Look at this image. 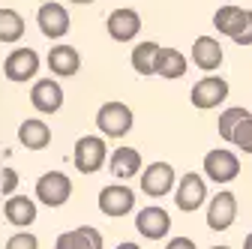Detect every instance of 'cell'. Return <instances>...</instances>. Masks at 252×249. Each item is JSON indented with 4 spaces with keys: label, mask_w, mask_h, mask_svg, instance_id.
I'll return each instance as SVG.
<instances>
[{
    "label": "cell",
    "mask_w": 252,
    "mask_h": 249,
    "mask_svg": "<svg viewBox=\"0 0 252 249\" xmlns=\"http://www.w3.org/2000/svg\"><path fill=\"white\" fill-rule=\"evenodd\" d=\"M222 45H219L213 36H198L195 45H192V60H195V66L204 69V72H213L222 66Z\"/></svg>",
    "instance_id": "cell-16"
},
{
    "label": "cell",
    "mask_w": 252,
    "mask_h": 249,
    "mask_svg": "<svg viewBox=\"0 0 252 249\" xmlns=\"http://www.w3.org/2000/svg\"><path fill=\"white\" fill-rule=\"evenodd\" d=\"M69 3H75V6H87V3H93V0H69Z\"/></svg>",
    "instance_id": "cell-31"
},
{
    "label": "cell",
    "mask_w": 252,
    "mask_h": 249,
    "mask_svg": "<svg viewBox=\"0 0 252 249\" xmlns=\"http://www.w3.org/2000/svg\"><path fill=\"white\" fill-rule=\"evenodd\" d=\"M234 3H237V0H234Z\"/></svg>",
    "instance_id": "cell-33"
},
{
    "label": "cell",
    "mask_w": 252,
    "mask_h": 249,
    "mask_svg": "<svg viewBox=\"0 0 252 249\" xmlns=\"http://www.w3.org/2000/svg\"><path fill=\"white\" fill-rule=\"evenodd\" d=\"M96 126L108 138H123L132 129V108L123 102H105L96 111Z\"/></svg>",
    "instance_id": "cell-1"
},
{
    "label": "cell",
    "mask_w": 252,
    "mask_h": 249,
    "mask_svg": "<svg viewBox=\"0 0 252 249\" xmlns=\"http://www.w3.org/2000/svg\"><path fill=\"white\" fill-rule=\"evenodd\" d=\"M135 228L141 237L147 240H162L171 228V216L162 210V207H144L138 216H135Z\"/></svg>",
    "instance_id": "cell-12"
},
{
    "label": "cell",
    "mask_w": 252,
    "mask_h": 249,
    "mask_svg": "<svg viewBox=\"0 0 252 249\" xmlns=\"http://www.w3.org/2000/svg\"><path fill=\"white\" fill-rule=\"evenodd\" d=\"M204 174H207L213 183H231V180L240 174V159H237V153H231V150H225V147L207 150V156H204Z\"/></svg>",
    "instance_id": "cell-5"
},
{
    "label": "cell",
    "mask_w": 252,
    "mask_h": 249,
    "mask_svg": "<svg viewBox=\"0 0 252 249\" xmlns=\"http://www.w3.org/2000/svg\"><path fill=\"white\" fill-rule=\"evenodd\" d=\"M189 99H192L195 108L210 111V108H216L219 102L228 99V81L219 78V75H204L198 84H192V90H189Z\"/></svg>",
    "instance_id": "cell-3"
},
{
    "label": "cell",
    "mask_w": 252,
    "mask_h": 249,
    "mask_svg": "<svg viewBox=\"0 0 252 249\" xmlns=\"http://www.w3.org/2000/svg\"><path fill=\"white\" fill-rule=\"evenodd\" d=\"M156 75L162 78H183L186 75V57L177 51V48H162L159 45V54H156Z\"/></svg>",
    "instance_id": "cell-22"
},
{
    "label": "cell",
    "mask_w": 252,
    "mask_h": 249,
    "mask_svg": "<svg viewBox=\"0 0 252 249\" xmlns=\"http://www.w3.org/2000/svg\"><path fill=\"white\" fill-rule=\"evenodd\" d=\"M30 105H33L39 114H54L63 108V90L57 81L51 78H42L33 84V90H30Z\"/></svg>",
    "instance_id": "cell-13"
},
{
    "label": "cell",
    "mask_w": 252,
    "mask_h": 249,
    "mask_svg": "<svg viewBox=\"0 0 252 249\" xmlns=\"http://www.w3.org/2000/svg\"><path fill=\"white\" fill-rule=\"evenodd\" d=\"M18 141H21V147H27V150H45L48 141H51L48 123L39 120V117H27L21 126H18Z\"/></svg>",
    "instance_id": "cell-17"
},
{
    "label": "cell",
    "mask_w": 252,
    "mask_h": 249,
    "mask_svg": "<svg viewBox=\"0 0 252 249\" xmlns=\"http://www.w3.org/2000/svg\"><path fill=\"white\" fill-rule=\"evenodd\" d=\"M141 171V153L135 147H117L111 153V174L114 177H135Z\"/></svg>",
    "instance_id": "cell-21"
},
{
    "label": "cell",
    "mask_w": 252,
    "mask_h": 249,
    "mask_svg": "<svg viewBox=\"0 0 252 249\" xmlns=\"http://www.w3.org/2000/svg\"><path fill=\"white\" fill-rule=\"evenodd\" d=\"M3 213H6V222H12V225H18V228H27L30 222L36 219V204L30 201L27 195H6V207H3Z\"/></svg>",
    "instance_id": "cell-19"
},
{
    "label": "cell",
    "mask_w": 252,
    "mask_h": 249,
    "mask_svg": "<svg viewBox=\"0 0 252 249\" xmlns=\"http://www.w3.org/2000/svg\"><path fill=\"white\" fill-rule=\"evenodd\" d=\"M36 72H39V54H36L33 48H15V51H9L6 60H3V75H6L9 81H15V84L30 81Z\"/></svg>",
    "instance_id": "cell-8"
},
{
    "label": "cell",
    "mask_w": 252,
    "mask_h": 249,
    "mask_svg": "<svg viewBox=\"0 0 252 249\" xmlns=\"http://www.w3.org/2000/svg\"><path fill=\"white\" fill-rule=\"evenodd\" d=\"M36 21H39L42 36H48V39H60L69 33V12L63 3H42Z\"/></svg>",
    "instance_id": "cell-11"
},
{
    "label": "cell",
    "mask_w": 252,
    "mask_h": 249,
    "mask_svg": "<svg viewBox=\"0 0 252 249\" xmlns=\"http://www.w3.org/2000/svg\"><path fill=\"white\" fill-rule=\"evenodd\" d=\"M231 144H234V147H240L243 153H252V114H246V117L237 123Z\"/></svg>",
    "instance_id": "cell-26"
},
{
    "label": "cell",
    "mask_w": 252,
    "mask_h": 249,
    "mask_svg": "<svg viewBox=\"0 0 252 249\" xmlns=\"http://www.w3.org/2000/svg\"><path fill=\"white\" fill-rule=\"evenodd\" d=\"M15 189H18V171L9 168V165H3V168H0V198L12 195Z\"/></svg>",
    "instance_id": "cell-27"
},
{
    "label": "cell",
    "mask_w": 252,
    "mask_h": 249,
    "mask_svg": "<svg viewBox=\"0 0 252 249\" xmlns=\"http://www.w3.org/2000/svg\"><path fill=\"white\" fill-rule=\"evenodd\" d=\"M36 246H39V240L33 234H24V231L6 240V249H36Z\"/></svg>",
    "instance_id": "cell-28"
},
{
    "label": "cell",
    "mask_w": 252,
    "mask_h": 249,
    "mask_svg": "<svg viewBox=\"0 0 252 249\" xmlns=\"http://www.w3.org/2000/svg\"><path fill=\"white\" fill-rule=\"evenodd\" d=\"M168 249H195V243L186 237H174V240H168Z\"/></svg>",
    "instance_id": "cell-30"
},
{
    "label": "cell",
    "mask_w": 252,
    "mask_h": 249,
    "mask_svg": "<svg viewBox=\"0 0 252 249\" xmlns=\"http://www.w3.org/2000/svg\"><path fill=\"white\" fill-rule=\"evenodd\" d=\"M237 45H252V9H246V21L240 24V30L231 36Z\"/></svg>",
    "instance_id": "cell-29"
},
{
    "label": "cell",
    "mask_w": 252,
    "mask_h": 249,
    "mask_svg": "<svg viewBox=\"0 0 252 249\" xmlns=\"http://www.w3.org/2000/svg\"><path fill=\"white\" fill-rule=\"evenodd\" d=\"M24 36V18L15 9H0V42L15 45Z\"/></svg>",
    "instance_id": "cell-23"
},
{
    "label": "cell",
    "mask_w": 252,
    "mask_h": 249,
    "mask_svg": "<svg viewBox=\"0 0 252 249\" xmlns=\"http://www.w3.org/2000/svg\"><path fill=\"white\" fill-rule=\"evenodd\" d=\"M246 114H249L246 108H225L222 114H219V123H216V126H219V135H222L225 141H231V138H234V129H237V123H240Z\"/></svg>",
    "instance_id": "cell-25"
},
{
    "label": "cell",
    "mask_w": 252,
    "mask_h": 249,
    "mask_svg": "<svg viewBox=\"0 0 252 249\" xmlns=\"http://www.w3.org/2000/svg\"><path fill=\"white\" fill-rule=\"evenodd\" d=\"M54 246H57V249H102L105 240H102V234H99L96 228L81 225V228H75V231L60 234Z\"/></svg>",
    "instance_id": "cell-18"
},
{
    "label": "cell",
    "mask_w": 252,
    "mask_h": 249,
    "mask_svg": "<svg viewBox=\"0 0 252 249\" xmlns=\"http://www.w3.org/2000/svg\"><path fill=\"white\" fill-rule=\"evenodd\" d=\"M243 249H252V234H249V237L243 240Z\"/></svg>",
    "instance_id": "cell-32"
},
{
    "label": "cell",
    "mask_w": 252,
    "mask_h": 249,
    "mask_svg": "<svg viewBox=\"0 0 252 249\" xmlns=\"http://www.w3.org/2000/svg\"><path fill=\"white\" fill-rule=\"evenodd\" d=\"M174 189V168L168 162H153L141 171V192L150 198H162Z\"/></svg>",
    "instance_id": "cell-10"
},
{
    "label": "cell",
    "mask_w": 252,
    "mask_h": 249,
    "mask_svg": "<svg viewBox=\"0 0 252 249\" xmlns=\"http://www.w3.org/2000/svg\"><path fill=\"white\" fill-rule=\"evenodd\" d=\"M135 207V192L126 186H105L99 192V210L105 216H126Z\"/></svg>",
    "instance_id": "cell-14"
},
{
    "label": "cell",
    "mask_w": 252,
    "mask_h": 249,
    "mask_svg": "<svg viewBox=\"0 0 252 249\" xmlns=\"http://www.w3.org/2000/svg\"><path fill=\"white\" fill-rule=\"evenodd\" d=\"M204 201H207V183H204V177L195 174V171L183 174L180 183H177V189H174V204L180 210H186V213H195Z\"/></svg>",
    "instance_id": "cell-6"
},
{
    "label": "cell",
    "mask_w": 252,
    "mask_h": 249,
    "mask_svg": "<svg viewBox=\"0 0 252 249\" xmlns=\"http://www.w3.org/2000/svg\"><path fill=\"white\" fill-rule=\"evenodd\" d=\"M48 69L60 78H72L81 69V57L72 45H54L48 51Z\"/></svg>",
    "instance_id": "cell-15"
},
{
    "label": "cell",
    "mask_w": 252,
    "mask_h": 249,
    "mask_svg": "<svg viewBox=\"0 0 252 249\" xmlns=\"http://www.w3.org/2000/svg\"><path fill=\"white\" fill-rule=\"evenodd\" d=\"M156 54H159V42H141L132 48V69L138 75H156Z\"/></svg>",
    "instance_id": "cell-24"
},
{
    "label": "cell",
    "mask_w": 252,
    "mask_h": 249,
    "mask_svg": "<svg viewBox=\"0 0 252 249\" xmlns=\"http://www.w3.org/2000/svg\"><path fill=\"white\" fill-rule=\"evenodd\" d=\"M237 219V198L234 192L222 189V192H216L207 204V228L210 231H228Z\"/></svg>",
    "instance_id": "cell-7"
},
{
    "label": "cell",
    "mask_w": 252,
    "mask_h": 249,
    "mask_svg": "<svg viewBox=\"0 0 252 249\" xmlns=\"http://www.w3.org/2000/svg\"><path fill=\"white\" fill-rule=\"evenodd\" d=\"M72 195V180L63 171H45L36 180V198L45 207H63Z\"/></svg>",
    "instance_id": "cell-2"
},
{
    "label": "cell",
    "mask_w": 252,
    "mask_h": 249,
    "mask_svg": "<svg viewBox=\"0 0 252 249\" xmlns=\"http://www.w3.org/2000/svg\"><path fill=\"white\" fill-rule=\"evenodd\" d=\"M243 21H246V9H240L234 0H228L225 6H219L213 12V27L219 30V33H225V36H234Z\"/></svg>",
    "instance_id": "cell-20"
},
{
    "label": "cell",
    "mask_w": 252,
    "mask_h": 249,
    "mask_svg": "<svg viewBox=\"0 0 252 249\" xmlns=\"http://www.w3.org/2000/svg\"><path fill=\"white\" fill-rule=\"evenodd\" d=\"M105 156H108V147H105V141L99 135L78 138V144H75V168L81 174H96L105 165Z\"/></svg>",
    "instance_id": "cell-4"
},
{
    "label": "cell",
    "mask_w": 252,
    "mask_h": 249,
    "mask_svg": "<svg viewBox=\"0 0 252 249\" xmlns=\"http://www.w3.org/2000/svg\"><path fill=\"white\" fill-rule=\"evenodd\" d=\"M105 27H108V36L114 42H132L141 33V15L135 9H129V6H120V9H114L108 15Z\"/></svg>",
    "instance_id": "cell-9"
}]
</instances>
